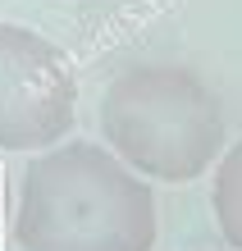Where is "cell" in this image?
<instances>
[{
    "label": "cell",
    "instance_id": "1",
    "mask_svg": "<svg viewBox=\"0 0 242 251\" xmlns=\"http://www.w3.org/2000/svg\"><path fill=\"white\" fill-rule=\"evenodd\" d=\"M14 242L23 251H151L156 197L110 146L55 142L19 178Z\"/></svg>",
    "mask_w": 242,
    "mask_h": 251
},
{
    "label": "cell",
    "instance_id": "2",
    "mask_svg": "<svg viewBox=\"0 0 242 251\" xmlns=\"http://www.w3.org/2000/svg\"><path fill=\"white\" fill-rule=\"evenodd\" d=\"M101 137L133 174L192 183L224 151V110L188 64H133L101 96Z\"/></svg>",
    "mask_w": 242,
    "mask_h": 251
},
{
    "label": "cell",
    "instance_id": "3",
    "mask_svg": "<svg viewBox=\"0 0 242 251\" xmlns=\"http://www.w3.org/2000/svg\"><path fill=\"white\" fill-rule=\"evenodd\" d=\"M78 114V78L69 55L27 32L0 23V151H46L64 142Z\"/></svg>",
    "mask_w": 242,
    "mask_h": 251
},
{
    "label": "cell",
    "instance_id": "4",
    "mask_svg": "<svg viewBox=\"0 0 242 251\" xmlns=\"http://www.w3.org/2000/svg\"><path fill=\"white\" fill-rule=\"evenodd\" d=\"M215 219L233 251H242V142L215 169Z\"/></svg>",
    "mask_w": 242,
    "mask_h": 251
}]
</instances>
